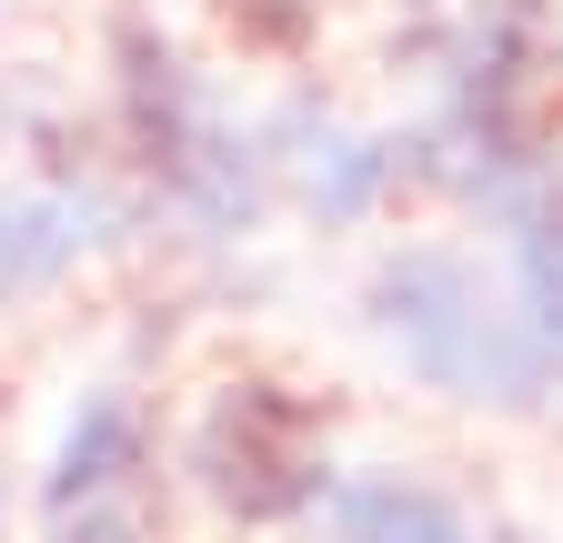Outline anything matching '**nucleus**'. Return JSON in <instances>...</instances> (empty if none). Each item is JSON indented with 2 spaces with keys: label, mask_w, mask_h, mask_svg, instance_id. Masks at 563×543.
Here are the masks:
<instances>
[{
  "label": "nucleus",
  "mask_w": 563,
  "mask_h": 543,
  "mask_svg": "<svg viewBox=\"0 0 563 543\" xmlns=\"http://www.w3.org/2000/svg\"><path fill=\"white\" fill-rule=\"evenodd\" d=\"M504 222V262H514V302L533 322V343L563 363V142H543L504 191L483 201Z\"/></svg>",
  "instance_id": "obj_5"
},
{
  "label": "nucleus",
  "mask_w": 563,
  "mask_h": 543,
  "mask_svg": "<svg viewBox=\"0 0 563 543\" xmlns=\"http://www.w3.org/2000/svg\"><path fill=\"white\" fill-rule=\"evenodd\" d=\"M363 322L373 343L443 402H473V413H533V402L563 383V363L533 343V322L504 282H483V262L453 242H402L373 262L363 282Z\"/></svg>",
  "instance_id": "obj_1"
},
{
  "label": "nucleus",
  "mask_w": 563,
  "mask_h": 543,
  "mask_svg": "<svg viewBox=\"0 0 563 543\" xmlns=\"http://www.w3.org/2000/svg\"><path fill=\"white\" fill-rule=\"evenodd\" d=\"M131 473H152V413H141V392L101 383V392H81V413L60 423L41 503H51V513H70V503H101V494H131Z\"/></svg>",
  "instance_id": "obj_6"
},
{
  "label": "nucleus",
  "mask_w": 563,
  "mask_h": 543,
  "mask_svg": "<svg viewBox=\"0 0 563 543\" xmlns=\"http://www.w3.org/2000/svg\"><path fill=\"white\" fill-rule=\"evenodd\" d=\"M111 101H121V142L152 171V191L201 232V242H242L272 201V152L262 131L222 121L201 91V71L152 31V21H111Z\"/></svg>",
  "instance_id": "obj_2"
},
{
  "label": "nucleus",
  "mask_w": 563,
  "mask_h": 543,
  "mask_svg": "<svg viewBox=\"0 0 563 543\" xmlns=\"http://www.w3.org/2000/svg\"><path fill=\"white\" fill-rule=\"evenodd\" d=\"M322 543H483L453 494L412 473H342L322 494Z\"/></svg>",
  "instance_id": "obj_8"
},
{
  "label": "nucleus",
  "mask_w": 563,
  "mask_h": 543,
  "mask_svg": "<svg viewBox=\"0 0 563 543\" xmlns=\"http://www.w3.org/2000/svg\"><path fill=\"white\" fill-rule=\"evenodd\" d=\"M51 543H152V523H141L121 494H101V503H70V513H51Z\"/></svg>",
  "instance_id": "obj_9"
},
{
  "label": "nucleus",
  "mask_w": 563,
  "mask_h": 543,
  "mask_svg": "<svg viewBox=\"0 0 563 543\" xmlns=\"http://www.w3.org/2000/svg\"><path fill=\"white\" fill-rule=\"evenodd\" d=\"M111 242H131V212L101 191V171L0 191V292H41V282H60L70 262H91Z\"/></svg>",
  "instance_id": "obj_4"
},
{
  "label": "nucleus",
  "mask_w": 563,
  "mask_h": 543,
  "mask_svg": "<svg viewBox=\"0 0 563 543\" xmlns=\"http://www.w3.org/2000/svg\"><path fill=\"white\" fill-rule=\"evenodd\" d=\"M181 473L232 523H302L342 484V473H332V443H322V413H312L292 383H272V373L211 383V402H201L191 433H181Z\"/></svg>",
  "instance_id": "obj_3"
},
{
  "label": "nucleus",
  "mask_w": 563,
  "mask_h": 543,
  "mask_svg": "<svg viewBox=\"0 0 563 543\" xmlns=\"http://www.w3.org/2000/svg\"><path fill=\"white\" fill-rule=\"evenodd\" d=\"M272 142H302V152H272V162H292L302 171V212L312 222H363L383 191H402V152L393 142H373V131H342V121H312V111H292V121H272Z\"/></svg>",
  "instance_id": "obj_7"
}]
</instances>
